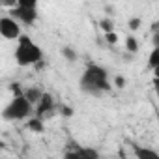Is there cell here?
I'll list each match as a JSON object with an SVG mask.
<instances>
[{"label":"cell","instance_id":"obj_1","mask_svg":"<svg viewBox=\"0 0 159 159\" xmlns=\"http://www.w3.org/2000/svg\"><path fill=\"white\" fill-rule=\"evenodd\" d=\"M111 81H109V71L99 66V64H88L86 69L83 71L81 79H79V88L86 96L99 98L105 92L111 90Z\"/></svg>","mask_w":159,"mask_h":159},{"label":"cell","instance_id":"obj_2","mask_svg":"<svg viewBox=\"0 0 159 159\" xmlns=\"http://www.w3.org/2000/svg\"><path fill=\"white\" fill-rule=\"evenodd\" d=\"M15 62L21 67L38 66L43 62V49L30 36L21 34L17 38V47H15Z\"/></svg>","mask_w":159,"mask_h":159},{"label":"cell","instance_id":"obj_3","mask_svg":"<svg viewBox=\"0 0 159 159\" xmlns=\"http://www.w3.org/2000/svg\"><path fill=\"white\" fill-rule=\"evenodd\" d=\"M34 114V105L25 98L23 92L15 94L13 99L2 109V112H0V116H2V120L6 122H19V120H26L28 116Z\"/></svg>","mask_w":159,"mask_h":159},{"label":"cell","instance_id":"obj_4","mask_svg":"<svg viewBox=\"0 0 159 159\" xmlns=\"http://www.w3.org/2000/svg\"><path fill=\"white\" fill-rule=\"evenodd\" d=\"M38 2L39 0H17L11 10V17L19 21V25L32 26L38 21Z\"/></svg>","mask_w":159,"mask_h":159},{"label":"cell","instance_id":"obj_5","mask_svg":"<svg viewBox=\"0 0 159 159\" xmlns=\"http://www.w3.org/2000/svg\"><path fill=\"white\" fill-rule=\"evenodd\" d=\"M56 111V103H54V98L49 94V92H43L41 98L38 99L36 107H34V114L39 116V118H47V116H52Z\"/></svg>","mask_w":159,"mask_h":159},{"label":"cell","instance_id":"obj_6","mask_svg":"<svg viewBox=\"0 0 159 159\" xmlns=\"http://www.w3.org/2000/svg\"><path fill=\"white\" fill-rule=\"evenodd\" d=\"M0 36L4 39H17L21 36V25L11 15L0 17Z\"/></svg>","mask_w":159,"mask_h":159},{"label":"cell","instance_id":"obj_7","mask_svg":"<svg viewBox=\"0 0 159 159\" xmlns=\"http://www.w3.org/2000/svg\"><path fill=\"white\" fill-rule=\"evenodd\" d=\"M99 153L92 148H83L79 144H73L71 148H67L66 152V157H84V159H96Z\"/></svg>","mask_w":159,"mask_h":159},{"label":"cell","instance_id":"obj_8","mask_svg":"<svg viewBox=\"0 0 159 159\" xmlns=\"http://www.w3.org/2000/svg\"><path fill=\"white\" fill-rule=\"evenodd\" d=\"M133 153L137 159H159V153L150 148H142L139 144H133Z\"/></svg>","mask_w":159,"mask_h":159},{"label":"cell","instance_id":"obj_9","mask_svg":"<svg viewBox=\"0 0 159 159\" xmlns=\"http://www.w3.org/2000/svg\"><path fill=\"white\" fill-rule=\"evenodd\" d=\"M26 120H28V122H26V127H28L30 131H34V133H43V131H45V129H43V127H45V125H43V118H39V116L34 114V116H28Z\"/></svg>","mask_w":159,"mask_h":159},{"label":"cell","instance_id":"obj_10","mask_svg":"<svg viewBox=\"0 0 159 159\" xmlns=\"http://www.w3.org/2000/svg\"><path fill=\"white\" fill-rule=\"evenodd\" d=\"M23 94H25V98H26L32 105H36V103H38V99L41 98L43 90H39V88H36V86H32V88H25V90H23Z\"/></svg>","mask_w":159,"mask_h":159},{"label":"cell","instance_id":"obj_11","mask_svg":"<svg viewBox=\"0 0 159 159\" xmlns=\"http://www.w3.org/2000/svg\"><path fill=\"white\" fill-rule=\"evenodd\" d=\"M148 67L150 69H157L159 67V47H153L148 58Z\"/></svg>","mask_w":159,"mask_h":159},{"label":"cell","instance_id":"obj_12","mask_svg":"<svg viewBox=\"0 0 159 159\" xmlns=\"http://www.w3.org/2000/svg\"><path fill=\"white\" fill-rule=\"evenodd\" d=\"M62 56L66 58V60H69V62H75L79 56H77V51L73 49V47H64L62 49Z\"/></svg>","mask_w":159,"mask_h":159},{"label":"cell","instance_id":"obj_13","mask_svg":"<svg viewBox=\"0 0 159 159\" xmlns=\"http://www.w3.org/2000/svg\"><path fill=\"white\" fill-rule=\"evenodd\" d=\"M125 49H127L129 52H137V51H139V43H137V38H135V36H127V39H125Z\"/></svg>","mask_w":159,"mask_h":159},{"label":"cell","instance_id":"obj_14","mask_svg":"<svg viewBox=\"0 0 159 159\" xmlns=\"http://www.w3.org/2000/svg\"><path fill=\"white\" fill-rule=\"evenodd\" d=\"M99 28H101L103 32H112V30H114L112 19H101V21H99Z\"/></svg>","mask_w":159,"mask_h":159},{"label":"cell","instance_id":"obj_15","mask_svg":"<svg viewBox=\"0 0 159 159\" xmlns=\"http://www.w3.org/2000/svg\"><path fill=\"white\" fill-rule=\"evenodd\" d=\"M140 25H142V19H140V17H131V19L127 21V26H129V30H131V32L139 30V28H140Z\"/></svg>","mask_w":159,"mask_h":159},{"label":"cell","instance_id":"obj_16","mask_svg":"<svg viewBox=\"0 0 159 159\" xmlns=\"http://www.w3.org/2000/svg\"><path fill=\"white\" fill-rule=\"evenodd\" d=\"M105 39H107V43H111V45L114 43V45H116V43H118V34H116L114 30H112V32H105Z\"/></svg>","mask_w":159,"mask_h":159},{"label":"cell","instance_id":"obj_17","mask_svg":"<svg viewBox=\"0 0 159 159\" xmlns=\"http://www.w3.org/2000/svg\"><path fill=\"white\" fill-rule=\"evenodd\" d=\"M114 84H116V88H124L125 86V79L122 75H116L114 77Z\"/></svg>","mask_w":159,"mask_h":159},{"label":"cell","instance_id":"obj_18","mask_svg":"<svg viewBox=\"0 0 159 159\" xmlns=\"http://www.w3.org/2000/svg\"><path fill=\"white\" fill-rule=\"evenodd\" d=\"M62 111V116H73V109L71 107H60Z\"/></svg>","mask_w":159,"mask_h":159},{"label":"cell","instance_id":"obj_19","mask_svg":"<svg viewBox=\"0 0 159 159\" xmlns=\"http://www.w3.org/2000/svg\"><path fill=\"white\" fill-rule=\"evenodd\" d=\"M0 4L6 6V8H13V6L17 4V0H0Z\"/></svg>","mask_w":159,"mask_h":159},{"label":"cell","instance_id":"obj_20","mask_svg":"<svg viewBox=\"0 0 159 159\" xmlns=\"http://www.w3.org/2000/svg\"><path fill=\"white\" fill-rule=\"evenodd\" d=\"M4 146H6V144H4V140H0V150H2Z\"/></svg>","mask_w":159,"mask_h":159}]
</instances>
